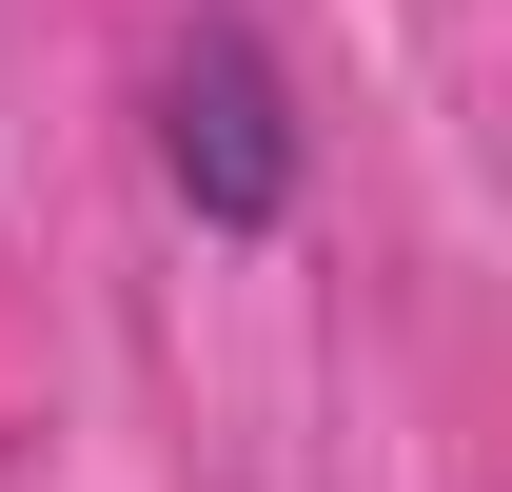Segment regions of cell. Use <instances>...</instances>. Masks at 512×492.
Returning <instances> with one entry per match:
<instances>
[{
    "label": "cell",
    "mask_w": 512,
    "mask_h": 492,
    "mask_svg": "<svg viewBox=\"0 0 512 492\" xmlns=\"http://www.w3.org/2000/svg\"><path fill=\"white\" fill-rule=\"evenodd\" d=\"M158 178H178L217 237H256V217L296 197V119H276V60H256L237 20H197L178 60H158Z\"/></svg>",
    "instance_id": "1"
}]
</instances>
